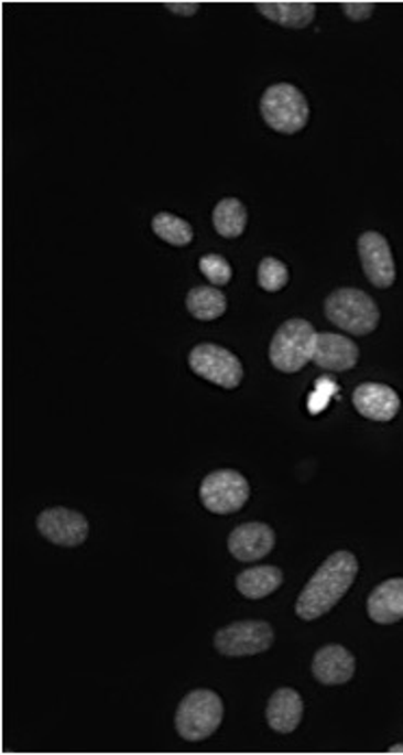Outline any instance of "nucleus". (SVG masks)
I'll return each mask as SVG.
<instances>
[{
    "instance_id": "412c9836",
    "label": "nucleus",
    "mask_w": 403,
    "mask_h": 755,
    "mask_svg": "<svg viewBox=\"0 0 403 755\" xmlns=\"http://www.w3.org/2000/svg\"><path fill=\"white\" fill-rule=\"evenodd\" d=\"M152 230L154 235L176 248L189 246L194 241V228L189 222H185L183 217L174 215V213H156L152 217Z\"/></svg>"
},
{
    "instance_id": "6ab92c4d",
    "label": "nucleus",
    "mask_w": 403,
    "mask_h": 755,
    "mask_svg": "<svg viewBox=\"0 0 403 755\" xmlns=\"http://www.w3.org/2000/svg\"><path fill=\"white\" fill-rule=\"evenodd\" d=\"M226 309H228V298L224 295V291H219L213 284L194 287L187 293V311L200 322H213L221 317Z\"/></svg>"
},
{
    "instance_id": "393cba45",
    "label": "nucleus",
    "mask_w": 403,
    "mask_h": 755,
    "mask_svg": "<svg viewBox=\"0 0 403 755\" xmlns=\"http://www.w3.org/2000/svg\"><path fill=\"white\" fill-rule=\"evenodd\" d=\"M165 7L172 11V13H176V15H185V18H189V15H196L198 11H200V2H185V0H178V2H165Z\"/></svg>"
},
{
    "instance_id": "2eb2a0df",
    "label": "nucleus",
    "mask_w": 403,
    "mask_h": 755,
    "mask_svg": "<svg viewBox=\"0 0 403 755\" xmlns=\"http://www.w3.org/2000/svg\"><path fill=\"white\" fill-rule=\"evenodd\" d=\"M304 716V701L293 688H277L268 703L269 727L277 734H291L299 727Z\"/></svg>"
},
{
    "instance_id": "6e6552de",
    "label": "nucleus",
    "mask_w": 403,
    "mask_h": 755,
    "mask_svg": "<svg viewBox=\"0 0 403 755\" xmlns=\"http://www.w3.org/2000/svg\"><path fill=\"white\" fill-rule=\"evenodd\" d=\"M273 645V627L268 621H239L215 634V647L221 656L246 658L268 651Z\"/></svg>"
},
{
    "instance_id": "20e7f679",
    "label": "nucleus",
    "mask_w": 403,
    "mask_h": 755,
    "mask_svg": "<svg viewBox=\"0 0 403 755\" xmlns=\"http://www.w3.org/2000/svg\"><path fill=\"white\" fill-rule=\"evenodd\" d=\"M317 333L306 320H288L273 335L269 345V360L277 371L295 374L304 369L315 354Z\"/></svg>"
},
{
    "instance_id": "b1692460",
    "label": "nucleus",
    "mask_w": 403,
    "mask_h": 755,
    "mask_svg": "<svg viewBox=\"0 0 403 755\" xmlns=\"http://www.w3.org/2000/svg\"><path fill=\"white\" fill-rule=\"evenodd\" d=\"M373 9L375 4L373 2H342V11L349 20L353 22H362V20H369L373 15Z\"/></svg>"
},
{
    "instance_id": "9d476101",
    "label": "nucleus",
    "mask_w": 403,
    "mask_h": 755,
    "mask_svg": "<svg viewBox=\"0 0 403 755\" xmlns=\"http://www.w3.org/2000/svg\"><path fill=\"white\" fill-rule=\"evenodd\" d=\"M40 535L62 548H78L89 537V521L69 508H48L37 517Z\"/></svg>"
},
{
    "instance_id": "1a4fd4ad",
    "label": "nucleus",
    "mask_w": 403,
    "mask_h": 755,
    "mask_svg": "<svg viewBox=\"0 0 403 755\" xmlns=\"http://www.w3.org/2000/svg\"><path fill=\"white\" fill-rule=\"evenodd\" d=\"M358 255L364 276L369 282L378 289H389L395 284L397 270H395V259L391 252V246L384 235L375 230H367L358 239Z\"/></svg>"
},
{
    "instance_id": "9b49d317",
    "label": "nucleus",
    "mask_w": 403,
    "mask_h": 755,
    "mask_svg": "<svg viewBox=\"0 0 403 755\" xmlns=\"http://www.w3.org/2000/svg\"><path fill=\"white\" fill-rule=\"evenodd\" d=\"M353 409L371 421H393L402 411V398L397 391L382 382H364L353 391Z\"/></svg>"
},
{
    "instance_id": "aec40b11",
    "label": "nucleus",
    "mask_w": 403,
    "mask_h": 755,
    "mask_svg": "<svg viewBox=\"0 0 403 755\" xmlns=\"http://www.w3.org/2000/svg\"><path fill=\"white\" fill-rule=\"evenodd\" d=\"M213 226L226 239H237L246 233L248 208L239 198H224L213 211Z\"/></svg>"
},
{
    "instance_id": "423d86ee",
    "label": "nucleus",
    "mask_w": 403,
    "mask_h": 755,
    "mask_svg": "<svg viewBox=\"0 0 403 755\" xmlns=\"http://www.w3.org/2000/svg\"><path fill=\"white\" fill-rule=\"evenodd\" d=\"M250 499V482L235 470H217L200 484L202 506L213 515H235Z\"/></svg>"
},
{
    "instance_id": "4be33fe9",
    "label": "nucleus",
    "mask_w": 403,
    "mask_h": 755,
    "mask_svg": "<svg viewBox=\"0 0 403 755\" xmlns=\"http://www.w3.org/2000/svg\"><path fill=\"white\" fill-rule=\"evenodd\" d=\"M286 284H288V268L273 257H265L259 266V287L269 293H277Z\"/></svg>"
},
{
    "instance_id": "a878e982",
    "label": "nucleus",
    "mask_w": 403,
    "mask_h": 755,
    "mask_svg": "<svg viewBox=\"0 0 403 755\" xmlns=\"http://www.w3.org/2000/svg\"><path fill=\"white\" fill-rule=\"evenodd\" d=\"M389 752H391V754H403V745H395V747H391Z\"/></svg>"
},
{
    "instance_id": "7ed1b4c3",
    "label": "nucleus",
    "mask_w": 403,
    "mask_h": 755,
    "mask_svg": "<svg viewBox=\"0 0 403 755\" xmlns=\"http://www.w3.org/2000/svg\"><path fill=\"white\" fill-rule=\"evenodd\" d=\"M261 116L280 136H297L311 120L306 96L291 83H275L261 98Z\"/></svg>"
},
{
    "instance_id": "39448f33",
    "label": "nucleus",
    "mask_w": 403,
    "mask_h": 755,
    "mask_svg": "<svg viewBox=\"0 0 403 755\" xmlns=\"http://www.w3.org/2000/svg\"><path fill=\"white\" fill-rule=\"evenodd\" d=\"M224 719L221 697L213 690H192L178 705L176 730L189 743H200L210 738Z\"/></svg>"
},
{
    "instance_id": "5701e85b",
    "label": "nucleus",
    "mask_w": 403,
    "mask_h": 755,
    "mask_svg": "<svg viewBox=\"0 0 403 755\" xmlns=\"http://www.w3.org/2000/svg\"><path fill=\"white\" fill-rule=\"evenodd\" d=\"M200 272L213 287H224L232 278V268L221 255H204L200 259Z\"/></svg>"
},
{
    "instance_id": "f3484780",
    "label": "nucleus",
    "mask_w": 403,
    "mask_h": 755,
    "mask_svg": "<svg viewBox=\"0 0 403 755\" xmlns=\"http://www.w3.org/2000/svg\"><path fill=\"white\" fill-rule=\"evenodd\" d=\"M257 9L280 26L284 29H306L308 24H313L317 7L315 2H259Z\"/></svg>"
},
{
    "instance_id": "0eeeda50",
    "label": "nucleus",
    "mask_w": 403,
    "mask_h": 755,
    "mask_svg": "<svg viewBox=\"0 0 403 755\" xmlns=\"http://www.w3.org/2000/svg\"><path fill=\"white\" fill-rule=\"evenodd\" d=\"M189 367L196 376L221 389H237L243 382L241 360L221 345H196L189 354Z\"/></svg>"
},
{
    "instance_id": "f257e3e1",
    "label": "nucleus",
    "mask_w": 403,
    "mask_h": 755,
    "mask_svg": "<svg viewBox=\"0 0 403 755\" xmlns=\"http://www.w3.org/2000/svg\"><path fill=\"white\" fill-rule=\"evenodd\" d=\"M358 575V560L351 551H335L311 578L297 597L295 613L304 621H317L328 615L345 597Z\"/></svg>"
},
{
    "instance_id": "ddd939ff",
    "label": "nucleus",
    "mask_w": 403,
    "mask_h": 755,
    "mask_svg": "<svg viewBox=\"0 0 403 755\" xmlns=\"http://www.w3.org/2000/svg\"><path fill=\"white\" fill-rule=\"evenodd\" d=\"M356 673V658L342 645H326L315 654L313 676L326 687H340L351 682Z\"/></svg>"
},
{
    "instance_id": "f8f14e48",
    "label": "nucleus",
    "mask_w": 403,
    "mask_h": 755,
    "mask_svg": "<svg viewBox=\"0 0 403 755\" xmlns=\"http://www.w3.org/2000/svg\"><path fill=\"white\" fill-rule=\"evenodd\" d=\"M275 546V535L268 524H243L232 530L228 539V550L241 562H257L269 556Z\"/></svg>"
},
{
    "instance_id": "a211bd4d",
    "label": "nucleus",
    "mask_w": 403,
    "mask_h": 755,
    "mask_svg": "<svg viewBox=\"0 0 403 755\" xmlns=\"http://www.w3.org/2000/svg\"><path fill=\"white\" fill-rule=\"evenodd\" d=\"M282 569L254 567L237 575V591L248 600H263L282 586Z\"/></svg>"
},
{
    "instance_id": "4468645a",
    "label": "nucleus",
    "mask_w": 403,
    "mask_h": 755,
    "mask_svg": "<svg viewBox=\"0 0 403 755\" xmlns=\"http://www.w3.org/2000/svg\"><path fill=\"white\" fill-rule=\"evenodd\" d=\"M360 349L349 337L335 333H317L313 363L326 371H349L356 367Z\"/></svg>"
},
{
    "instance_id": "dca6fc26",
    "label": "nucleus",
    "mask_w": 403,
    "mask_h": 755,
    "mask_svg": "<svg viewBox=\"0 0 403 755\" xmlns=\"http://www.w3.org/2000/svg\"><path fill=\"white\" fill-rule=\"evenodd\" d=\"M367 613L371 621L380 625L403 621V578L378 584L367 600Z\"/></svg>"
},
{
    "instance_id": "f03ea898",
    "label": "nucleus",
    "mask_w": 403,
    "mask_h": 755,
    "mask_svg": "<svg viewBox=\"0 0 403 755\" xmlns=\"http://www.w3.org/2000/svg\"><path fill=\"white\" fill-rule=\"evenodd\" d=\"M324 311L335 326L353 337H364L373 333L380 324V309L375 300L369 293L353 287H342L333 291L326 298Z\"/></svg>"
}]
</instances>
